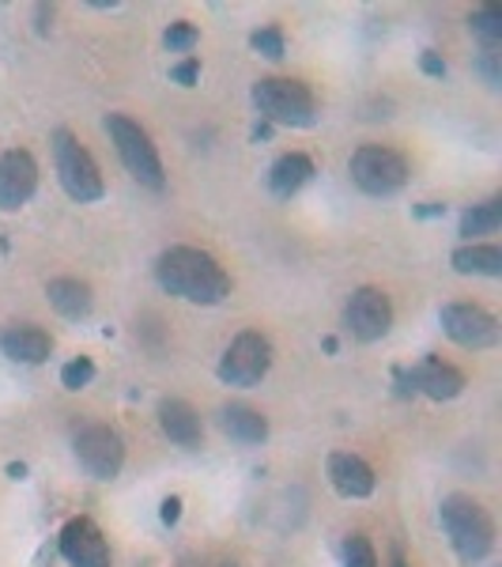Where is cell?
Segmentation results:
<instances>
[{
  "instance_id": "obj_1",
  "label": "cell",
  "mask_w": 502,
  "mask_h": 567,
  "mask_svg": "<svg viewBox=\"0 0 502 567\" xmlns=\"http://www.w3.org/2000/svg\"><path fill=\"white\" fill-rule=\"evenodd\" d=\"M155 280L163 291L186 299L197 307H216L231 296V277L212 254L197 250V246H170L155 258Z\"/></svg>"
},
{
  "instance_id": "obj_2",
  "label": "cell",
  "mask_w": 502,
  "mask_h": 567,
  "mask_svg": "<svg viewBox=\"0 0 502 567\" xmlns=\"http://www.w3.org/2000/svg\"><path fill=\"white\" fill-rule=\"evenodd\" d=\"M438 518H442V529H446V537H450V545H453V553H458L461 564L488 560L491 548H495V523H491V515H488L483 503L453 492V496L442 499Z\"/></svg>"
},
{
  "instance_id": "obj_3",
  "label": "cell",
  "mask_w": 502,
  "mask_h": 567,
  "mask_svg": "<svg viewBox=\"0 0 502 567\" xmlns=\"http://www.w3.org/2000/svg\"><path fill=\"white\" fill-rule=\"evenodd\" d=\"M253 106H258L261 122L269 125H287V130H310L317 125V99L314 91L299 80L284 76H264L253 84Z\"/></svg>"
},
{
  "instance_id": "obj_4",
  "label": "cell",
  "mask_w": 502,
  "mask_h": 567,
  "mask_svg": "<svg viewBox=\"0 0 502 567\" xmlns=\"http://www.w3.org/2000/svg\"><path fill=\"white\" fill-rule=\"evenodd\" d=\"M50 148H53V167H57V178L65 186V194L80 205H95L106 194V182L98 163L91 159V152L84 144L76 141V133L69 130H53L50 136Z\"/></svg>"
},
{
  "instance_id": "obj_5",
  "label": "cell",
  "mask_w": 502,
  "mask_h": 567,
  "mask_svg": "<svg viewBox=\"0 0 502 567\" xmlns=\"http://www.w3.org/2000/svg\"><path fill=\"white\" fill-rule=\"evenodd\" d=\"M106 133H109V144L117 148V159L125 163V171H129L144 189L167 186L163 159H159V152H155L151 136L140 130V122H133L129 114H106Z\"/></svg>"
},
{
  "instance_id": "obj_6",
  "label": "cell",
  "mask_w": 502,
  "mask_h": 567,
  "mask_svg": "<svg viewBox=\"0 0 502 567\" xmlns=\"http://www.w3.org/2000/svg\"><path fill=\"white\" fill-rule=\"evenodd\" d=\"M348 175L367 197H394L408 182V159L386 144H363L348 159Z\"/></svg>"
},
{
  "instance_id": "obj_7",
  "label": "cell",
  "mask_w": 502,
  "mask_h": 567,
  "mask_svg": "<svg viewBox=\"0 0 502 567\" xmlns=\"http://www.w3.org/2000/svg\"><path fill=\"white\" fill-rule=\"evenodd\" d=\"M272 368V344L269 337L258 333V329H245V333L234 337L231 344H227L223 360H219V379L227 382V386H258V382L269 374Z\"/></svg>"
},
{
  "instance_id": "obj_8",
  "label": "cell",
  "mask_w": 502,
  "mask_h": 567,
  "mask_svg": "<svg viewBox=\"0 0 502 567\" xmlns=\"http://www.w3.org/2000/svg\"><path fill=\"white\" fill-rule=\"evenodd\" d=\"M438 322H442L446 337L461 349H495L499 344V318L480 303H446L438 310Z\"/></svg>"
},
{
  "instance_id": "obj_9",
  "label": "cell",
  "mask_w": 502,
  "mask_h": 567,
  "mask_svg": "<svg viewBox=\"0 0 502 567\" xmlns=\"http://www.w3.org/2000/svg\"><path fill=\"white\" fill-rule=\"evenodd\" d=\"M344 326L363 344L381 341L394 329V303H389V296L381 288H370V284L367 288H355L348 307H344Z\"/></svg>"
},
{
  "instance_id": "obj_10",
  "label": "cell",
  "mask_w": 502,
  "mask_h": 567,
  "mask_svg": "<svg viewBox=\"0 0 502 567\" xmlns=\"http://www.w3.org/2000/svg\"><path fill=\"white\" fill-rule=\"evenodd\" d=\"M76 458L95 481H114L125 465V443L109 424H87L76 432Z\"/></svg>"
},
{
  "instance_id": "obj_11",
  "label": "cell",
  "mask_w": 502,
  "mask_h": 567,
  "mask_svg": "<svg viewBox=\"0 0 502 567\" xmlns=\"http://www.w3.org/2000/svg\"><path fill=\"white\" fill-rule=\"evenodd\" d=\"M39 189V163L31 152L8 148L0 155V213H15Z\"/></svg>"
},
{
  "instance_id": "obj_12",
  "label": "cell",
  "mask_w": 502,
  "mask_h": 567,
  "mask_svg": "<svg viewBox=\"0 0 502 567\" xmlns=\"http://www.w3.org/2000/svg\"><path fill=\"white\" fill-rule=\"evenodd\" d=\"M61 556L69 567H109V545L103 529L84 515L61 529Z\"/></svg>"
},
{
  "instance_id": "obj_13",
  "label": "cell",
  "mask_w": 502,
  "mask_h": 567,
  "mask_svg": "<svg viewBox=\"0 0 502 567\" xmlns=\"http://www.w3.org/2000/svg\"><path fill=\"white\" fill-rule=\"evenodd\" d=\"M408 382H412V393H423V398H431V401H453L464 393V374L453 368V363L435 360V355L416 363V368L408 371Z\"/></svg>"
},
{
  "instance_id": "obj_14",
  "label": "cell",
  "mask_w": 502,
  "mask_h": 567,
  "mask_svg": "<svg viewBox=\"0 0 502 567\" xmlns=\"http://www.w3.org/2000/svg\"><path fill=\"white\" fill-rule=\"evenodd\" d=\"M328 484H333L344 499H367L378 477H374V470L359 454L336 451V454H328Z\"/></svg>"
},
{
  "instance_id": "obj_15",
  "label": "cell",
  "mask_w": 502,
  "mask_h": 567,
  "mask_svg": "<svg viewBox=\"0 0 502 567\" xmlns=\"http://www.w3.org/2000/svg\"><path fill=\"white\" fill-rule=\"evenodd\" d=\"M0 352L12 363H27V368H39L50 360L53 352V337L42 326H8L0 333Z\"/></svg>"
},
{
  "instance_id": "obj_16",
  "label": "cell",
  "mask_w": 502,
  "mask_h": 567,
  "mask_svg": "<svg viewBox=\"0 0 502 567\" xmlns=\"http://www.w3.org/2000/svg\"><path fill=\"white\" fill-rule=\"evenodd\" d=\"M159 427H163V435L178 446H197L200 432H205V427H200V413L181 398H167L159 405Z\"/></svg>"
},
{
  "instance_id": "obj_17",
  "label": "cell",
  "mask_w": 502,
  "mask_h": 567,
  "mask_svg": "<svg viewBox=\"0 0 502 567\" xmlns=\"http://www.w3.org/2000/svg\"><path fill=\"white\" fill-rule=\"evenodd\" d=\"M219 427H223L227 439L242 446H261L269 439V420H264L261 409L250 405H223L219 409Z\"/></svg>"
},
{
  "instance_id": "obj_18",
  "label": "cell",
  "mask_w": 502,
  "mask_h": 567,
  "mask_svg": "<svg viewBox=\"0 0 502 567\" xmlns=\"http://www.w3.org/2000/svg\"><path fill=\"white\" fill-rule=\"evenodd\" d=\"M310 178H314V159H310L306 152H287L269 167V189H272V197H280V200L295 197Z\"/></svg>"
},
{
  "instance_id": "obj_19",
  "label": "cell",
  "mask_w": 502,
  "mask_h": 567,
  "mask_svg": "<svg viewBox=\"0 0 502 567\" xmlns=\"http://www.w3.org/2000/svg\"><path fill=\"white\" fill-rule=\"evenodd\" d=\"M45 299H50V307L57 310L61 318H69V322H80V318L91 315V307H95V296H91V288L84 280L76 277H57L45 284Z\"/></svg>"
},
{
  "instance_id": "obj_20",
  "label": "cell",
  "mask_w": 502,
  "mask_h": 567,
  "mask_svg": "<svg viewBox=\"0 0 502 567\" xmlns=\"http://www.w3.org/2000/svg\"><path fill=\"white\" fill-rule=\"evenodd\" d=\"M450 265L461 277H502V250L495 243H464L450 254Z\"/></svg>"
},
{
  "instance_id": "obj_21",
  "label": "cell",
  "mask_w": 502,
  "mask_h": 567,
  "mask_svg": "<svg viewBox=\"0 0 502 567\" xmlns=\"http://www.w3.org/2000/svg\"><path fill=\"white\" fill-rule=\"evenodd\" d=\"M502 224V197H488L480 205L464 208L461 213V235L464 239H483V235H495Z\"/></svg>"
},
{
  "instance_id": "obj_22",
  "label": "cell",
  "mask_w": 502,
  "mask_h": 567,
  "mask_svg": "<svg viewBox=\"0 0 502 567\" xmlns=\"http://www.w3.org/2000/svg\"><path fill=\"white\" fill-rule=\"evenodd\" d=\"M469 31L483 42V50H495L502 42V12L495 4H480L477 12L469 16Z\"/></svg>"
},
{
  "instance_id": "obj_23",
  "label": "cell",
  "mask_w": 502,
  "mask_h": 567,
  "mask_svg": "<svg viewBox=\"0 0 502 567\" xmlns=\"http://www.w3.org/2000/svg\"><path fill=\"white\" fill-rule=\"evenodd\" d=\"M250 45L261 53V58L280 61V58H284V31H280L276 23H272V27H261V31H253V34H250Z\"/></svg>"
},
{
  "instance_id": "obj_24",
  "label": "cell",
  "mask_w": 502,
  "mask_h": 567,
  "mask_svg": "<svg viewBox=\"0 0 502 567\" xmlns=\"http://www.w3.org/2000/svg\"><path fill=\"white\" fill-rule=\"evenodd\" d=\"M344 567H378V553L363 534H352L344 542Z\"/></svg>"
},
{
  "instance_id": "obj_25",
  "label": "cell",
  "mask_w": 502,
  "mask_h": 567,
  "mask_svg": "<svg viewBox=\"0 0 502 567\" xmlns=\"http://www.w3.org/2000/svg\"><path fill=\"white\" fill-rule=\"evenodd\" d=\"M91 379H95V363H91L87 355H76V360H69L65 368H61V386L65 390H84L91 386Z\"/></svg>"
},
{
  "instance_id": "obj_26",
  "label": "cell",
  "mask_w": 502,
  "mask_h": 567,
  "mask_svg": "<svg viewBox=\"0 0 502 567\" xmlns=\"http://www.w3.org/2000/svg\"><path fill=\"white\" fill-rule=\"evenodd\" d=\"M163 42H167L170 53H189L194 45L200 42V31L189 20H178L167 27V34H163Z\"/></svg>"
},
{
  "instance_id": "obj_27",
  "label": "cell",
  "mask_w": 502,
  "mask_h": 567,
  "mask_svg": "<svg viewBox=\"0 0 502 567\" xmlns=\"http://www.w3.org/2000/svg\"><path fill=\"white\" fill-rule=\"evenodd\" d=\"M197 76H200V61L197 58H186V61H178V65L170 69V80H175L178 87H194Z\"/></svg>"
},
{
  "instance_id": "obj_28",
  "label": "cell",
  "mask_w": 502,
  "mask_h": 567,
  "mask_svg": "<svg viewBox=\"0 0 502 567\" xmlns=\"http://www.w3.org/2000/svg\"><path fill=\"white\" fill-rule=\"evenodd\" d=\"M480 72H483V80H488V87H499V84H502L499 53H495V50H483V53H480Z\"/></svg>"
},
{
  "instance_id": "obj_29",
  "label": "cell",
  "mask_w": 502,
  "mask_h": 567,
  "mask_svg": "<svg viewBox=\"0 0 502 567\" xmlns=\"http://www.w3.org/2000/svg\"><path fill=\"white\" fill-rule=\"evenodd\" d=\"M419 69H423L427 76L442 80V76H446V61H442V53H435V50H423V53H419Z\"/></svg>"
},
{
  "instance_id": "obj_30",
  "label": "cell",
  "mask_w": 502,
  "mask_h": 567,
  "mask_svg": "<svg viewBox=\"0 0 502 567\" xmlns=\"http://www.w3.org/2000/svg\"><path fill=\"white\" fill-rule=\"evenodd\" d=\"M159 518H163V526H175L178 518H181V499H178V496L163 499V511H159Z\"/></svg>"
},
{
  "instance_id": "obj_31",
  "label": "cell",
  "mask_w": 502,
  "mask_h": 567,
  "mask_svg": "<svg viewBox=\"0 0 502 567\" xmlns=\"http://www.w3.org/2000/svg\"><path fill=\"white\" fill-rule=\"evenodd\" d=\"M412 213L419 219H427V216H446V205H438V200H423V205H416Z\"/></svg>"
},
{
  "instance_id": "obj_32",
  "label": "cell",
  "mask_w": 502,
  "mask_h": 567,
  "mask_svg": "<svg viewBox=\"0 0 502 567\" xmlns=\"http://www.w3.org/2000/svg\"><path fill=\"white\" fill-rule=\"evenodd\" d=\"M34 16H39V34H45V31H50V23H45V20H53V8L39 4V8H34Z\"/></svg>"
},
{
  "instance_id": "obj_33",
  "label": "cell",
  "mask_w": 502,
  "mask_h": 567,
  "mask_svg": "<svg viewBox=\"0 0 502 567\" xmlns=\"http://www.w3.org/2000/svg\"><path fill=\"white\" fill-rule=\"evenodd\" d=\"M8 477H12V481H23V477H27V465H23V462H12V465H8Z\"/></svg>"
},
{
  "instance_id": "obj_34",
  "label": "cell",
  "mask_w": 502,
  "mask_h": 567,
  "mask_svg": "<svg viewBox=\"0 0 502 567\" xmlns=\"http://www.w3.org/2000/svg\"><path fill=\"white\" fill-rule=\"evenodd\" d=\"M389 567H408V564H405V556H394V564Z\"/></svg>"
}]
</instances>
